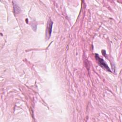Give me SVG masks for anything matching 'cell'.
Masks as SVG:
<instances>
[{
  "label": "cell",
  "mask_w": 122,
  "mask_h": 122,
  "mask_svg": "<svg viewBox=\"0 0 122 122\" xmlns=\"http://www.w3.org/2000/svg\"><path fill=\"white\" fill-rule=\"evenodd\" d=\"M96 55V58L97 60H98V61L99 62V63L100 65H101L103 68L105 69L106 70H108V71H110V69H109V68L108 66L107 65V64L105 63V62H104V61L103 59H101V58L98 56V55Z\"/></svg>",
  "instance_id": "obj_1"
},
{
  "label": "cell",
  "mask_w": 122,
  "mask_h": 122,
  "mask_svg": "<svg viewBox=\"0 0 122 122\" xmlns=\"http://www.w3.org/2000/svg\"><path fill=\"white\" fill-rule=\"evenodd\" d=\"M53 22L49 20V21L48 23V25H47V31L48 32V34L50 36L51 34V32H52V26H53Z\"/></svg>",
  "instance_id": "obj_2"
}]
</instances>
